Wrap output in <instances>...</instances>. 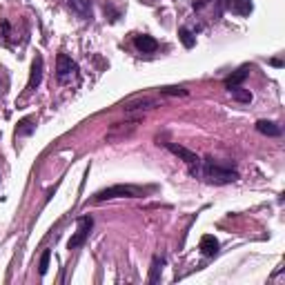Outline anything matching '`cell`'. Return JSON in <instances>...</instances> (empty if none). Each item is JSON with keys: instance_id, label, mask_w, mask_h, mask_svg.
Listing matches in <instances>:
<instances>
[{"instance_id": "cell-1", "label": "cell", "mask_w": 285, "mask_h": 285, "mask_svg": "<svg viewBox=\"0 0 285 285\" xmlns=\"http://www.w3.org/2000/svg\"><path fill=\"white\" fill-rule=\"evenodd\" d=\"M205 176L216 185H225V183H234L238 179V172L232 169L230 165H223V163H216V160L207 158L205 160Z\"/></svg>"}, {"instance_id": "cell-2", "label": "cell", "mask_w": 285, "mask_h": 285, "mask_svg": "<svg viewBox=\"0 0 285 285\" xmlns=\"http://www.w3.org/2000/svg\"><path fill=\"white\" fill-rule=\"evenodd\" d=\"M143 196V189L134 187V185H111L105 187L92 198L94 203H103V201H111V198H138Z\"/></svg>"}, {"instance_id": "cell-3", "label": "cell", "mask_w": 285, "mask_h": 285, "mask_svg": "<svg viewBox=\"0 0 285 285\" xmlns=\"http://www.w3.org/2000/svg\"><path fill=\"white\" fill-rule=\"evenodd\" d=\"M92 227H94V218L92 216H82L80 221H78L76 234H74V236L69 238V243H67L69 250H78V247L85 245V241H87L89 232H92Z\"/></svg>"}, {"instance_id": "cell-4", "label": "cell", "mask_w": 285, "mask_h": 285, "mask_svg": "<svg viewBox=\"0 0 285 285\" xmlns=\"http://www.w3.org/2000/svg\"><path fill=\"white\" fill-rule=\"evenodd\" d=\"M138 125H140L138 118H134V121H125V123H114V125L109 127V131L105 134V138L107 140H123V138H127Z\"/></svg>"}, {"instance_id": "cell-5", "label": "cell", "mask_w": 285, "mask_h": 285, "mask_svg": "<svg viewBox=\"0 0 285 285\" xmlns=\"http://www.w3.org/2000/svg\"><path fill=\"white\" fill-rule=\"evenodd\" d=\"M156 105H158V98L145 94V96H131V98H127V101H123L121 107L125 111H136V109H152V107H156Z\"/></svg>"}, {"instance_id": "cell-6", "label": "cell", "mask_w": 285, "mask_h": 285, "mask_svg": "<svg viewBox=\"0 0 285 285\" xmlns=\"http://www.w3.org/2000/svg\"><path fill=\"white\" fill-rule=\"evenodd\" d=\"M76 69H78L76 63L69 58L67 53H58V58H56V74H58L60 80H65L67 76H72Z\"/></svg>"}, {"instance_id": "cell-7", "label": "cell", "mask_w": 285, "mask_h": 285, "mask_svg": "<svg viewBox=\"0 0 285 285\" xmlns=\"http://www.w3.org/2000/svg\"><path fill=\"white\" fill-rule=\"evenodd\" d=\"M43 80V56H36L34 63H31V72H29V82H27V92H34L36 87Z\"/></svg>"}, {"instance_id": "cell-8", "label": "cell", "mask_w": 285, "mask_h": 285, "mask_svg": "<svg viewBox=\"0 0 285 285\" xmlns=\"http://www.w3.org/2000/svg\"><path fill=\"white\" fill-rule=\"evenodd\" d=\"M167 150L172 152V154H176V156H179V158H183L185 163L189 165V167H194V165H196V167H198V156L194 154V152L185 150V147L176 145V143H167Z\"/></svg>"}, {"instance_id": "cell-9", "label": "cell", "mask_w": 285, "mask_h": 285, "mask_svg": "<svg viewBox=\"0 0 285 285\" xmlns=\"http://www.w3.org/2000/svg\"><path fill=\"white\" fill-rule=\"evenodd\" d=\"M134 47L138 49V52H143V53H152V52H156L158 49V43H156L152 36H136L134 38Z\"/></svg>"}, {"instance_id": "cell-10", "label": "cell", "mask_w": 285, "mask_h": 285, "mask_svg": "<svg viewBox=\"0 0 285 285\" xmlns=\"http://www.w3.org/2000/svg\"><path fill=\"white\" fill-rule=\"evenodd\" d=\"M247 74H250V67L247 65H243V67H238L236 72L232 74V76L225 78V87L227 89H234V87H241V82L247 78Z\"/></svg>"}, {"instance_id": "cell-11", "label": "cell", "mask_w": 285, "mask_h": 285, "mask_svg": "<svg viewBox=\"0 0 285 285\" xmlns=\"http://www.w3.org/2000/svg\"><path fill=\"white\" fill-rule=\"evenodd\" d=\"M256 131L263 134V136H272V138H276V136L283 134V130H281L276 123H272V121H259V123H256Z\"/></svg>"}, {"instance_id": "cell-12", "label": "cell", "mask_w": 285, "mask_h": 285, "mask_svg": "<svg viewBox=\"0 0 285 285\" xmlns=\"http://www.w3.org/2000/svg\"><path fill=\"white\" fill-rule=\"evenodd\" d=\"M201 252H203L205 256H216L218 254V241L212 236V234H205V236L201 238Z\"/></svg>"}, {"instance_id": "cell-13", "label": "cell", "mask_w": 285, "mask_h": 285, "mask_svg": "<svg viewBox=\"0 0 285 285\" xmlns=\"http://www.w3.org/2000/svg\"><path fill=\"white\" fill-rule=\"evenodd\" d=\"M227 7L238 16H247L252 11V0H225Z\"/></svg>"}, {"instance_id": "cell-14", "label": "cell", "mask_w": 285, "mask_h": 285, "mask_svg": "<svg viewBox=\"0 0 285 285\" xmlns=\"http://www.w3.org/2000/svg\"><path fill=\"white\" fill-rule=\"evenodd\" d=\"M69 5L74 7V11H76L78 16L92 18V2H89V0H69Z\"/></svg>"}, {"instance_id": "cell-15", "label": "cell", "mask_w": 285, "mask_h": 285, "mask_svg": "<svg viewBox=\"0 0 285 285\" xmlns=\"http://www.w3.org/2000/svg\"><path fill=\"white\" fill-rule=\"evenodd\" d=\"M230 94H232V98L236 103H252V92H250V89L234 87V89H230Z\"/></svg>"}, {"instance_id": "cell-16", "label": "cell", "mask_w": 285, "mask_h": 285, "mask_svg": "<svg viewBox=\"0 0 285 285\" xmlns=\"http://www.w3.org/2000/svg\"><path fill=\"white\" fill-rule=\"evenodd\" d=\"M31 131H34V121L31 118H23L16 127V136H29Z\"/></svg>"}, {"instance_id": "cell-17", "label": "cell", "mask_w": 285, "mask_h": 285, "mask_svg": "<svg viewBox=\"0 0 285 285\" xmlns=\"http://www.w3.org/2000/svg\"><path fill=\"white\" fill-rule=\"evenodd\" d=\"M179 38H181V43L185 45V49H192L194 45H196V40H194L192 31H189L187 27H181V29H179Z\"/></svg>"}, {"instance_id": "cell-18", "label": "cell", "mask_w": 285, "mask_h": 285, "mask_svg": "<svg viewBox=\"0 0 285 285\" xmlns=\"http://www.w3.org/2000/svg\"><path fill=\"white\" fill-rule=\"evenodd\" d=\"M163 259H158V256H154V261H152V270H150V283H156L160 276V270H163Z\"/></svg>"}, {"instance_id": "cell-19", "label": "cell", "mask_w": 285, "mask_h": 285, "mask_svg": "<svg viewBox=\"0 0 285 285\" xmlns=\"http://www.w3.org/2000/svg\"><path fill=\"white\" fill-rule=\"evenodd\" d=\"M49 259H52V252L45 250V252H43V256H40V263H38V272H40V276L47 274V270H49Z\"/></svg>"}, {"instance_id": "cell-20", "label": "cell", "mask_w": 285, "mask_h": 285, "mask_svg": "<svg viewBox=\"0 0 285 285\" xmlns=\"http://www.w3.org/2000/svg\"><path fill=\"white\" fill-rule=\"evenodd\" d=\"M160 94L163 96H187V89L185 87H163Z\"/></svg>"}, {"instance_id": "cell-21", "label": "cell", "mask_w": 285, "mask_h": 285, "mask_svg": "<svg viewBox=\"0 0 285 285\" xmlns=\"http://www.w3.org/2000/svg\"><path fill=\"white\" fill-rule=\"evenodd\" d=\"M205 2H209V0H198V2H194V7H196V9H201V7H203Z\"/></svg>"}, {"instance_id": "cell-22", "label": "cell", "mask_w": 285, "mask_h": 285, "mask_svg": "<svg viewBox=\"0 0 285 285\" xmlns=\"http://www.w3.org/2000/svg\"><path fill=\"white\" fill-rule=\"evenodd\" d=\"M272 65H274V67H283V60H279V58H274V60H272Z\"/></svg>"}]
</instances>
